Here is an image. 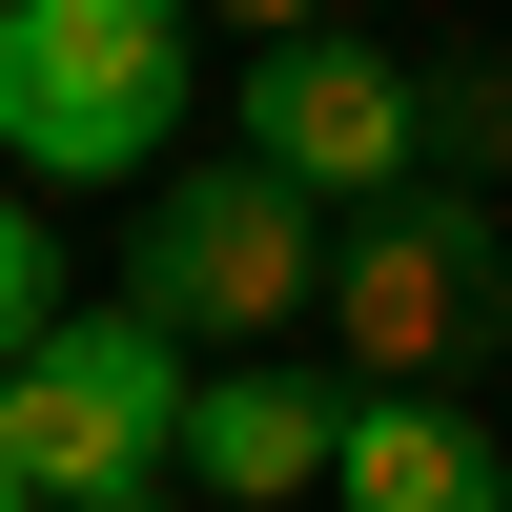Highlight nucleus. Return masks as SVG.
Wrapping results in <instances>:
<instances>
[{"label":"nucleus","mask_w":512,"mask_h":512,"mask_svg":"<svg viewBox=\"0 0 512 512\" xmlns=\"http://www.w3.org/2000/svg\"><path fill=\"white\" fill-rule=\"evenodd\" d=\"M185 103H205V41L164 0H0V164H41V205L62 185L144 205L185 164Z\"/></svg>","instance_id":"f257e3e1"},{"label":"nucleus","mask_w":512,"mask_h":512,"mask_svg":"<svg viewBox=\"0 0 512 512\" xmlns=\"http://www.w3.org/2000/svg\"><path fill=\"white\" fill-rule=\"evenodd\" d=\"M123 308L164 328V349H226V369H287V328H328V205H287L267 164H164L144 226H123Z\"/></svg>","instance_id":"f03ea898"},{"label":"nucleus","mask_w":512,"mask_h":512,"mask_svg":"<svg viewBox=\"0 0 512 512\" xmlns=\"http://www.w3.org/2000/svg\"><path fill=\"white\" fill-rule=\"evenodd\" d=\"M328 349L390 410H472V369L512 349V226L472 185H410L369 226H328Z\"/></svg>","instance_id":"7ed1b4c3"},{"label":"nucleus","mask_w":512,"mask_h":512,"mask_svg":"<svg viewBox=\"0 0 512 512\" xmlns=\"http://www.w3.org/2000/svg\"><path fill=\"white\" fill-rule=\"evenodd\" d=\"M185 390L205 369L164 349L144 308H62L21 369H0V472L41 512H123V492H185Z\"/></svg>","instance_id":"20e7f679"},{"label":"nucleus","mask_w":512,"mask_h":512,"mask_svg":"<svg viewBox=\"0 0 512 512\" xmlns=\"http://www.w3.org/2000/svg\"><path fill=\"white\" fill-rule=\"evenodd\" d=\"M226 144L267 164L287 205H328V226H369V205L431 185V103H410V62H390V41H349V21H267V41H246Z\"/></svg>","instance_id":"39448f33"},{"label":"nucleus","mask_w":512,"mask_h":512,"mask_svg":"<svg viewBox=\"0 0 512 512\" xmlns=\"http://www.w3.org/2000/svg\"><path fill=\"white\" fill-rule=\"evenodd\" d=\"M328 451H349V390L328 369H205L185 390V492L205 512H328Z\"/></svg>","instance_id":"423d86ee"},{"label":"nucleus","mask_w":512,"mask_h":512,"mask_svg":"<svg viewBox=\"0 0 512 512\" xmlns=\"http://www.w3.org/2000/svg\"><path fill=\"white\" fill-rule=\"evenodd\" d=\"M328 512H512V431H492V410H390V390H349Z\"/></svg>","instance_id":"0eeeda50"},{"label":"nucleus","mask_w":512,"mask_h":512,"mask_svg":"<svg viewBox=\"0 0 512 512\" xmlns=\"http://www.w3.org/2000/svg\"><path fill=\"white\" fill-rule=\"evenodd\" d=\"M62 308H82V287H62V226H41L21 185H0V369H21L41 328H62Z\"/></svg>","instance_id":"6e6552de"},{"label":"nucleus","mask_w":512,"mask_h":512,"mask_svg":"<svg viewBox=\"0 0 512 512\" xmlns=\"http://www.w3.org/2000/svg\"><path fill=\"white\" fill-rule=\"evenodd\" d=\"M410 103H431V185L512 144V62H410Z\"/></svg>","instance_id":"1a4fd4ad"},{"label":"nucleus","mask_w":512,"mask_h":512,"mask_svg":"<svg viewBox=\"0 0 512 512\" xmlns=\"http://www.w3.org/2000/svg\"><path fill=\"white\" fill-rule=\"evenodd\" d=\"M0 512H41V492H21V472H0Z\"/></svg>","instance_id":"9d476101"},{"label":"nucleus","mask_w":512,"mask_h":512,"mask_svg":"<svg viewBox=\"0 0 512 512\" xmlns=\"http://www.w3.org/2000/svg\"><path fill=\"white\" fill-rule=\"evenodd\" d=\"M123 512H164V492H123Z\"/></svg>","instance_id":"9b49d317"}]
</instances>
